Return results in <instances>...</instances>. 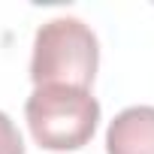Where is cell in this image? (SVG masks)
I'll return each instance as SVG.
<instances>
[{
  "instance_id": "1",
  "label": "cell",
  "mask_w": 154,
  "mask_h": 154,
  "mask_svg": "<svg viewBox=\"0 0 154 154\" xmlns=\"http://www.w3.org/2000/svg\"><path fill=\"white\" fill-rule=\"evenodd\" d=\"M100 66V42L94 30L72 15L45 21L33 36L30 79L33 85H66L88 91Z\"/></svg>"
},
{
  "instance_id": "2",
  "label": "cell",
  "mask_w": 154,
  "mask_h": 154,
  "mask_svg": "<svg viewBox=\"0 0 154 154\" xmlns=\"http://www.w3.org/2000/svg\"><path fill=\"white\" fill-rule=\"evenodd\" d=\"M24 115L39 148L75 151L91 142L100 121V103L82 88L39 85L27 97Z\"/></svg>"
},
{
  "instance_id": "3",
  "label": "cell",
  "mask_w": 154,
  "mask_h": 154,
  "mask_svg": "<svg viewBox=\"0 0 154 154\" xmlns=\"http://www.w3.org/2000/svg\"><path fill=\"white\" fill-rule=\"evenodd\" d=\"M106 154H154V106L118 112L106 130Z\"/></svg>"
},
{
  "instance_id": "4",
  "label": "cell",
  "mask_w": 154,
  "mask_h": 154,
  "mask_svg": "<svg viewBox=\"0 0 154 154\" xmlns=\"http://www.w3.org/2000/svg\"><path fill=\"white\" fill-rule=\"evenodd\" d=\"M0 154H24V139L6 112H0Z\"/></svg>"
}]
</instances>
